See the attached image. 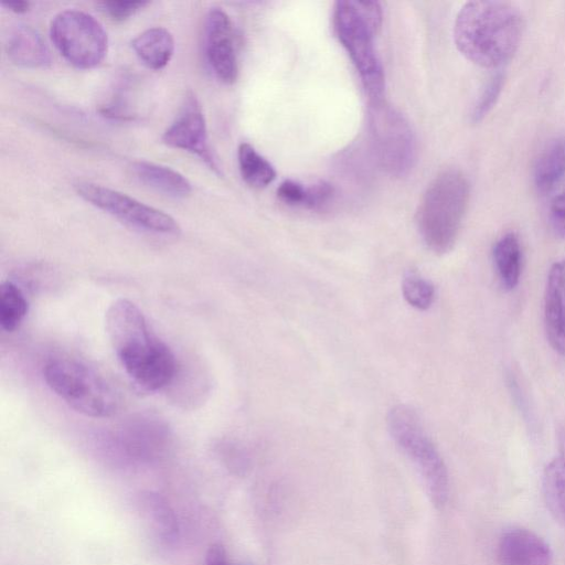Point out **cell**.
<instances>
[{
  "mask_svg": "<svg viewBox=\"0 0 565 565\" xmlns=\"http://www.w3.org/2000/svg\"><path fill=\"white\" fill-rule=\"evenodd\" d=\"M106 331L122 367L146 391L168 385L175 374V359L169 347L149 328L140 309L119 298L107 309Z\"/></svg>",
  "mask_w": 565,
  "mask_h": 565,
  "instance_id": "obj_1",
  "label": "cell"
},
{
  "mask_svg": "<svg viewBox=\"0 0 565 565\" xmlns=\"http://www.w3.org/2000/svg\"><path fill=\"white\" fill-rule=\"evenodd\" d=\"M523 28L521 12L510 2L469 1L460 8L455 19L454 41L468 61L481 67L494 68L508 62L516 52Z\"/></svg>",
  "mask_w": 565,
  "mask_h": 565,
  "instance_id": "obj_2",
  "label": "cell"
},
{
  "mask_svg": "<svg viewBox=\"0 0 565 565\" xmlns=\"http://www.w3.org/2000/svg\"><path fill=\"white\" fill-rule=\"evenodd\" d=\"M469 195V182L458 169H446L429 183L416 214L418 233L429 250L443 255L452 249Z\"/></svg>",
  "mask_w": 565,
  "mask_h": 565,
  "instance_id": "obj_3",
  "label": "cell"
},
{
  "mask_svg": "<svg viewBox=\"0 0 565 565\" xmlns=\"http://www.w3.org/2000/svg\"><path fill=\"white\" fill-rule=\"evenodd\" d=\"M333 25L359 73L370 102L383 99L385 77L374 44V38L382 25L380 4L375 1H337Z\"/></svg>",
  "mask_w": 565,
  "mask_h": 565,
  "instance_id": "obj_4",
  "label": "cell"
},
{
  "mask_svg": "<svg viewBox=\"0 0 565 565\" xmlns=\"http://www.w3.org/2000/svg\"><path fill=\"white\" fill-rule=\"evenodd\" d=\"M386 423L391 437L420 475L433 503L445 505L450 488L448 470L417 412L405 404L395 405Z\"/></svg>",
  "mask_w": 565,
  "mask_h": 565,
  "instance_id": "obj_5",
  "label": "cell"
},
{
  "mask_svg": "<svg viewBox=\"0 0 565 565\" xmlns=\"http://www.w3.org/2000/svg\"><path fill=\"white\" fill-rule=\"evenodd\" d=\"M49 387L76 412L95 418L114 415L119 398L113 386L87 364L66 356L49 360L43 369Z\"/></svg>",
  "mask_w": 565,
  "mask_h": 565,
  "instance_id": "obj_6",
  "label": "cell"
},
{
  "mask_svg": "<svg viewBox=\"0 0 565 565\" xmlns=\"http://www.w3.org/2000/svg\"><path fill=\"white\" fill-rule=\"evenodd\" d=\"M367 126L381 168L393 177L406 175L416 160V139L406 118L385 100L370 102Z\"/></svg>",
  "mask_w": 565,
  "mask_h": 565,
  "instance_id": "obj_7",
  "label": "cell"
},
{
  "mask_svg": "<svg viewBox=\"0 0 565 565\" xmlns=\"http://www.w3.org/2000/svg\"><path fill=\"white\" fill-rule=\"evenodd\" d=\"M50 36L60 54L79 70L96 67L107 54L105 29L92 14L81 10L57 13L51 22Z\"/></svg>",
  "mask_w": 565,
  "mask_h": 565,
  "instance_id": "obj_8",
  "label": "cell"
},
{
  "mask_svg": "<svg viewBox=\"0 0 565 565\" xmlns=\"http://www.w3.org/2000/svg\"><path fill=\"white\" fill-rule=\"evenodd\" d=\"M75 190L85 201L127 224L158 234L180 232L172 216L119 191L90 182H78Z\"/></svg>",
  "mask_w": 565,
  "mask_h": 565,
  "instance_id": "obj_9",
  "label": "cell"
},
{
  "mask_svg": "<svg viewBox=\"0 0 565 565\" xmlns=\"http://www.w3.org/2000/svg\"><path fill=\"white\" fill-rule=\"evenodd\" d=\"M162 141L177 149L196 154L216 173H221L210 148L202 106L193 92H188L178 115L164 130Z\"/></svg>",
  "mask_w": 565,
  "mask_h": 565,
  "instance_id": "obj_10",
  "label": "cell"
},
{
  "mask_svg": "<svg viewBox=\"0 0 565 565\" xmlns=\"http://www.w3.org/2000/svg\"><path fill=\"white\" fill-rule=\"evenodd\" d=\"M203 50L217 79L233 84L238 73L234 30L230 17L220 8L211 9L205 15Z\"/></svg>",
  "mask_w": 565,
  "mask_h": 565,
  "instance_id": "obj_11",
  "label": "cell"
},
{
  "mask_svg": "<svg viewBox=\"0 0 565 565\" xmlns=\"http://www.w3.org/2000/svg\"><path fill=\"white\" fill-rule=\"evenodd\" d=\"M501 565H553L550 545L525 529H511L502 534L498 545Z\"/></svg>",
  "mask_w": 565,
  "mask_h": 565,
  "instance_id": "obj_12",
  "label": "cell"
},
{
  "mask_svg": "<svg viewBox=\"0 0 565 565\" xmlns=\"http://www.w3.org/2000/svg\"><path fill=\"white\" fill-rule=\"evenodd\" d=\"M544 324L551 347L565 355V258L555 262L544 294Z\"/></svg>",
  "mask_w": 565,
  "mask_h": 565,
  "instance_id": "obj_13",
  "label": "cell"
},
{
  "mask_svg": "<svg viewBox=\"0 0 565 565\" xmlns=\"http://www.w3.org/2000/svg\"><path fill=\"white\" fill-rule=\"evenodd\" d=\"M6 49L9 58L19 66L40 68L52 61L45 41L29 25L17 26L8 36Z\"/></svg>",
  "mask_w": 565,
  "mask_h": 565,
  "instance_id": "obj_14",
  "label": "cell"
},
{
  "mask_svg": "<svg viewBox=\"0 0 565 565\" xmlns=\"http://www.w3.org/2000/svg\"><path fill=\"white\" fill-rule=\"evenodd\" d=\"M132 174L142 184L174 199L186 198L192 186L180 172L148 161H136L131 164Z\"/></svg>",
  "mask_w": 565,
  "mask_h": 565,
  "instance_id": "obj_15",
  "label": "cell"
},
{
  "mask_svg": "<svg viewBox=\"0 0 565 565\" xmlns=\"http://www.w3.org/2000/svg\"><path fill=\"white\" fill-rule=\"evenodd\" d=\"M139 509L156 539L164 545H171L178 537L177 516L168 502L158 493H142Z\"/></svg>",
  "mask_w": 565,
  "mask_h": 565,
  "instance_id": "obj_16",
  "label": "cell"
},
{
  "mask_svg": "<svg viewBox=\"0 0 565 565\" xmlns=\"http://www.w3.org/2000/svg\"><path fill=\"white\" fill-rule=\"evenodd\" d=\"M131 47L146 66L152 70H161L173 55L174 39L170 31L164 28H150L131 41Z\"/></svg>",
  "mask_w": 565,
  "mask_h": 565,
  "instance_id": "obj_17",
  "label": "cell"
},
{
  "mask_svg": "<svg viewBox=\"0 0 565 565\" xmlns=\"http://www.w3.org/2000/svg\"><path fill=\"white\" fill-rule=\"evenodd\" d=\"M493 262L502 286L512 290L520 281L522 273V248L515 233L502 235L494 244Z\"/></svg>",
  "mask_w": 565,
  "mask_h": 565,
  "instance_id": "obj_18",
  "label": "cell"
},
{
  "mask_svg": "<svg viewBox=\"0 0 565 565\" xmlns=\"http://www.w3.org/2000/svg\"><path fill=\"white\" fill-rule=\"evenodd\" d=\"M565 172V140L550 142L540 153L534 166V184L542 192L551 191Z\"/></svg>",
  "mask_w": 565,
  "mask_h": 565,
  "instance_id": "obj_19",
  "label": "cell"
},
{
  "mask_svg": "<svg viewBox=\"0 0 565 565\" xmlns=\"http://www.w3.org/2000/svg\"><path fill=\"white\" fill-rule=\"evenodd\" d=\"M543 495L551 514L565 523V456L551 460L542 478Z\"/></svg>",
  "mask_w": 565,
  "mask_h": 565,
  "instance_id": "obj_20",
  "label": "cell"
},
{
  "mask_svg": "<svg viewBox=\"0 0 565 565\" xmlns=\"http://www.w3.org/2000/svg\"><path fill=\"white\" fill-rule=\"evenodd\" d=\"M237 160L243 180L253 188H266L276 178V171L271 163L247 142L239 145Z\"/></svg>",
  "mask_w": 565,
  "mask_h": 565,
  "instance_id": "obj_21",
  "label": "cell"
},
{
  "mask_svg": "<svg viewBox=\"0 0 565 565\" xmlns=\"http://www.w3.org/2000/svg\"><path fill=\"white\" fill-rule=\"evenodd\" d=\"M28 312V301L22 290L12 281L6 280L0 288V324L7 332L14 331Z\"/></svg>",
  "mask_w": 565,
  "mask_h": 565,
  "instance_id": "obj_22",
  "label": "cell"
},
{
  "mask_svg": "<svg viewBox=\"0 0 565 565\" xmlns=\"http://www.w3.org/2000/svg\"><path fill=\"white\" fill-rule=\"evenodd\" d=\"M402 294L406 302L415 309L427 310L435 300L434 285L415 271H408L402 280Z\"/></svg>",
  "mask_w": 565,
  "mask_h": 565,
  "instance_id": "obj_23",
  "label": "cell"
},
{
  "mask_svg": "<svg viewBox=\"0 0 565 565\" xmlns=\"http://www.w3.org/2000/svg\"><path fill=\"white\" fill-rule=\"evenodd\" d=\"M504 76L501 73L494 74L487 82L472 108L471 119L475 122L482 120L494 107L502 92Z\"/></svg>",
  "mask_w": 565,
  "mask_h": 565,
  "instance_id": "obj_24",
  "label": "cell"
},
{
  "mask_svg": "<svg viewBox=\"0 0 565 565\" xmlns=\"http://www.w3.org/2000/svg\"><path fill=\"white\" fill-rule=\"evenodd\" d=\"M147 4V1H107L100 3L103 11L117 22L130 18Z\"/></svg>",
  "mask_w": 565,
  "mask_h": 565,
  "instance_id": "obj_25",
  "label": "cell"
},
{
  "mask_svg": "<svg viewBox=\"0 0 565 565\" xmlns=\"http://www.w3.org/2000/svg\"><path fill=\"white\" fill-rule=\"evenodd\" d=\"M277 195L280 201L288 205L305 206L307 201V186L292 180H286L278 186Z\"/></svg>",
  "mask_w": 565,
  "mask_h": 565,
  "instance_id": "obj_26",
  "label": "cell"
},
{
  "mask_svg": "<svg viewBox=\"0 0 565 565\" xmlns=\"http://www.w3.org/2000/svg\"><path fill=\"white\" fill-rule=\"evenodd\" d=\"M333 196V188L327 182H318L307 186L306 207L311 210L321 209Z\"/></svg>",
  "mask_w": 565,
  "mask_h": 565,
  "instance_id": "obj_27",
  "label": "cell"
},
{
  "mask_svg": "<svg viewBox=\"0 0 565 565\" xmlns=\"http://www.w3.org/2000/svg\"><path fill=\"white\" fill-rule=\"evenodd\" d=\"M550 222L558 235L565 236V191L556 195L552 201Z\"/></svg>",
  "mask_w": 565,
  "mask_h": 565,
  "instance_id": "obj_28",
  "label": "cell"
},
{
  "mask_svg": "<svg viewBox=\"0 0 565 565\" xmlns=\"http://www.w3.org/2000/svg\"><path fill=\"white\" fill-rule=\"evenodd\" d=\"M204 565H248V564H233L228 559L225 548L220 544H213L206 553Z\"/></svg>",
  "mask_w": 565,
  "mask_h": 565,
  "instance_id": "obj_29",
  "label": "cell"
},
{
  "mask_svg": "<svg viewBox=\"0 0 565 565\" xmlns=\"http://www.w3.org/2000/svg\"><path fill=\"white\" fill-rule=\"evenodd\" d=\"M1 4L14 13H25L30 9L28 1H2Z\"/></svg>",
  "mask_w": 565,
  "mask_h": 565,
  "instance_id": "obj_30",
  "label": "cell"
}]
</instances>
